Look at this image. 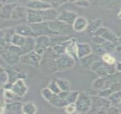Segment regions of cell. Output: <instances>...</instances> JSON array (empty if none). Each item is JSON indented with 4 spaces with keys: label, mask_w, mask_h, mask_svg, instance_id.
<instances>
[{
    "label": "cell",
    "mask_w": 121,
    "mask_h": 114,
    "mask_svg": "<svg viewBox=\"0 0 121 114\" xmlns=\"http://www.w3.org/2000/svg\"><path fill=\"white\" fill-rule=\"evenodd\" d=\"M108 99L112 103V105L114 104V105H119L121 100V91L112 94Z\"/></svg>",
    "instance_id": "obj_34"
},
{
    "label": "cell",
    "mask_w": 121,
    "mask_h": 114,
    "mask_svg": "<svg viewBox=\"0 0 121 114\" xmlns=\"http://www.w3.org/2000/svg\"><path fill=\"white\" fill-rule=\"evenodd\" d=\"M65 113L67 114H73L77 111L76 106L75 103H71L67 105V106L64 107Z\"/></svg>",
    "instance_id": "obj_38"
},
{
    "label": "cell",
    "mask_w": 121,
    "mask_h": 114,
    "mask_svg": "<svg viewBox=\"0 0 121 114\" xmlns=\"http://www.w3.org/2000/svg\"><path fill=\"white\" fill-rule=\"evenodd\" d=\"M107 84V78L106 77H99L98 78L93 82L91 87L93 90L96 91H100L106 88Z\"/></svg>",
    "instance_id": "obj_26"
},
{
    "label": "cell",
    "mask_w": 121,
    "mask_h": 114,
    "mask_svg": "<svg viewBox=\"0 0 121 114\" xmlns=\"http://www.w3.org/2000/svg\"><path fill=\"white\" fill-rule=\"evenodd\" d=\"M102 25H103L102 19L99 18H96L89 23L86 30L89 33L93 34V35L98 29L102 27Z\"/></svg>",
    "instance_id": "obj_25"
},
{
    "label": "cell",
    "mask_w": 121,
    "mask_h": 114,
    "mask_svg": "<svg viewBox=\"0 0 121 114\" xmlns=\"http://www.w3.org/2000/svg\"><path fill=\"white\" fill-rule=\"evenodd\" d=\"M18 5L16 2L4 4L1 1L0 7V17L3 20H10L12 19V13L15 7Z\"/></svg>",
    "instance_id": "obj_10"
},
{
    "label": "cell",
    "mask_w": 121,
    "mask_h": 114,
    "mask_svg": "<svg viewBox=\"0 0 121 114\" xmlns=\"http://www.w3.org/2000/svg\"><path fill=\"white\" fill-rule=\"evenodd\" d=\"M73 4L76 6L82 8H88L91 6V2L89 1H74Z\"/></svg>",
    "instance_id": "obj_37"
},
{
    "label": "cell",
    "mask_w": 121,
    "mask_h": 114,
    "mask_svg": "<svg viewBox=\"0 0 121 114\" xmlns=\"http://www.w3.org/2000/svg\"><path fill=\"white\" fill-rule=\"evenodd\" d=\"M73 114H83L81 113V112H78V111H76V112L75 113H74Z\"/></svg>",
    "instance_id": "obj_43"
},
{
    "label": "cell",
    "mask_w": 121,
    "mask_h": 114,
    "mask_svg": "<svg viewBox=\"0 0 121 114\" xmlns=\"http://www.w3.org/2000/svg\"><path fill=\"white\" fill-rule=\"evenodd\" d=\"M10 90L18 96L22 98L27 93L28 88L23 79H19L12 84Z\"/></svg>",
    "instance_id": "obj_17"
},
{
    "label": "cell",
    "mask_w": 121,
    "mask_h": 114,
    "mask_svg": "<svg viewBox=\"0 0 121 114\" xmlns=\"http://www.w3.org/2000/svg\"><path fill=\"white\" fill-rule=\"evenodd\" d=\"M78 16V15L77 13L73 12V11L65 10H63L60 13H59L57 19L63 21L65 23H67L72 26L76 19Z\"/></svg>",
    "instance_id": "obj_19"
},
{
    "label": "cell",
    "mask_w": 121,
    "mask_h": 114,
    "mask_svg": "<svg viewBox=\"0 0 121 114\" xmlns=\"http://www.w3.org/2000/svg\"><path fill=\"white\" fill-rule=\"evenodd\" d=\"M95 55V54H94ZM94 55L93 54V53L92 54H91L90 55L87 56V57L83 58L80 59L78 62H79L81 66H82V67L84 68H88V67H91V64H92L95 61L97 60H93L94 59L95 57H94Z\"/></svg>",
    "instance_id": "obj_32"
},
{
    "label": "cell",
    "mask_w": 121,
    "mask_h": 114,
    "mask_svg": "<svg viewBox=\"0 0 121 114\" xmlns=\"http://www.w3.org/2000/svg\"><path fill=\"white\" fill-rule=\"evenodd\" d=\"M92 42L95 46H102L106 43L107 41L100 36H93L92 38Z\"/></svg>",
    "instance_id": "obj_36"
},
{
    "label": "cell",
    "mask_w": 121,
    "mask_h": 114,
    "mask_svg": "<svg viewBox=\"0 0 121 114\" xmlns=\"http://www.w3.org/2000/svg\"><path fill=\"white\" fill-rule=\"evenodd\" d=\"M115 68L117 71L121 73V61H117L115 63Z\"/></svg>",
    "instance_id": "obj_41"
},
{
    "label": "cell",
    "mask_w": 121,
    "mask_h": 114,
    "mask_svg": "<svg viewBox=\"0 0 121 114\" xmlns=\"http://www.w3.org/2000/svg\"><path fill=\"white\" fill-rule=\"evenodd\" d=\"M107 114H121V111L116 105H111L107 109Z\"/></svg>",
    "instance_id": "obj_39"
},
{
    "label": "cell",
    "mask_w": 121,
    "mask_h": 114,
    "mask_svg": "<svg viewBox=\"0 0 121 114\" xmlns=\"http://www.w3.org/2000/svg\"><path fill=\"white\" fill-rule=\"evenodd\" d=\"M56 59L49 58H43L40 64V68L44 74L46 75H52L55 73L58 72L59 69L57 67Z\"/></svg>",
    "instance_id": "obj_8"
},
{
    "label": "cell",
    "mask_w": 121,
    "mask_h": 114,
    "mask_svg": "<svg viewBox=\"0 0 121 114\" xmlns=\"http://www.w3.org/2000/svg\"><path fill=\"white\" fill-rule=\"evenodd\" d=\"M89 23L87 18L84 16H78L72 25V28L74 32L80 33L86 30Z\"/></svg>",
    "instance_id": "obj_20"
},
{
    "label": "cell",
    "mask_w": 121,
    "mask_h": 114,
    "mask_svg": "<svg viewBox=\"0 0 121 114\" xmlns=\"http://www.w3.org/2000/svg\"><path fill=\"white\" fill-rule=\"evenodd\" d=\"M27 9L26 6L18 4L13 10L12 13V19L13 20H19L27 17Z\"/></svg>",
    "instance_id": "obj_22"
},
{
    "label": "cell",
    "mask_w": 121,
    "mask_h": 114,
    "mask_svg": "<svg viewBox=\"0 0 121 114\" xmlns=\"http://www.w3.org/2000/svg\"><path fill=\"white\" fill-rule=\"evenodd\" d=\"M50 47H51L50 36H40L36 38L34 51L42 56L45 51Z\"/></svg>",
    "instance_id": "obj_7"
},
{
    "label": "cell",
    "mask_w": 121,
    "mask_h": 114,
    "mask_svg": "<svg viewBox=\"0 0 121 114\" xmlns=\"http://www.w3.org/2000/svg\"><path fill=\"white\" fill-rule=\"evenodd\" d=\"M47 87L52 92H53L54 94H57V95H58V94H59L61 92V90L59 88L58 85L56 83L55 79L51 81Z\"/></svg>",
    "instance_id": "obj_35"
},
{
    "label": "cell",
    "mask_w": 121,
    "mask_h": 114,
    "mask_svg": "<svg viewBox=\"0 0 121 114\" xmlns=\"http://www.w3.org/2000/svg\"><path fill=\"white\" fill-rule=\"evenodd\" d=\"M117 17L119 18V19H121V10H120V11H119V13H118Z\"/></svg>",
    "instance_id": "obj_42"
},
{
    "label": "cell",
    "mask_w": 121,
    "mask_h": 114,
    "mask_svg": "<svg viewBox=\"0 0 121 114\" xmlns=\"http://www.w3.org/2000/svg\"><path fill=\"white\" fill-rule=\"evenodd\" d=\"M114 45L115 49H116V51L118 53H121V36H118L117 41Z\"/></svg>",
    "instance_id": "obj_40"
},
{
    "label": "cell",
    "mask_w": 121,
    "mask_h": 114,
    "mask_svg": "<svg viewBox=\"0 0 121 114\" xmlns=\"http://www.w3.org/2000/svg\"><path fill=\"white\" fill-rule=\"evenodd\" d=\"M26 41V38L21 36L20 35H18L17 34H15L11 38L10 43L13 45H14V46L22 48L25 45Z\"/></svg>",
    "instance_id": "obj_28"
},
{
    "label": "cell",
    "mask_w": 121,
    "mask_h": 114,
    "mask_svg": "<svg viewBox=\"0 0 121 114\" xmlns=\"http://www.w3.org/2000/svg\"><path fill=\"white\" fill-rule=\"evenodd\" d=\"M22 105H23V104L19 101L9 103L6 104L5 109L9 111H11V112L19 111L22 109Z\"/></svg>",
    "instance_id": "obj_31"
},
{
    "label": "cell",
    "mask_w": 121,
    "mask_h": 114,
    "mask_svg": "<svg viewBox=\"0 0 121 114\" xmlns=\"http://www.w3.org/2000/svg\"><path fill=\"white\" fill-rule=\"evenodd\" d=\"M119 105H121V102H120V103H119Z\"/></svg>",
    "instance_id": "obj_44"
},
{
    "label": "cell",
    "mask_w": 121,
    "mask_h": 114,
    "mask_svg": "<svg viewBox=\"0 0 121 114\" xmlns=\"http://www.w3.org/2000/svg\"><path fill=\"white\" fill-rule=\"evenodd\" d=\"M15 34L25 38H36V36L30 25L20 24L14 27Z\"/></svg>",
    "instance_id": "obj_16"
},
{
    "label": "cell",
    "mask_w": 121,
    "mask_h": 114,
    "mask_svg": "<svg viewBox=\"0 0 121 114\" xmlns=\"http://www.w3.org/2000/svg\"><path fill=\"white\" fill-rule=\"evenodd\" d=\"M77 111L86 114L91 111L92 107V99L87 92H79L78 98L75 102Z\"/></svg>",
    "instance_id": "obj_4"
},
{
    "label": "cell",
    "mask_w": 121,
    "mask_h": 114,
    "mask_svg": "<svg viewBox=\"0 0 121 114\" xmlns=\"http://www.w3.org/2000/svg\"><path fill=\"white\" fill-rule=\"evenodd\" d=\"M99 6L106 10H114L121 6V2L118 1H101L99 2Z\"/></svg>",
    "instance_id": "obj_24"
},
{
    "label": "cell",
    "mask_w": 121,
    "mask_h": 114,
    "mask_svg": "<svg viewBox=\"0 0 121 114\" xmlns=\"http://www.w3.org/2000/svg\"><path fill=\"white\" fill-rule=\"evenodd\" d=\"M65 46V54L74 59L76 62H78L77 55V43L74 38H71L64 42Z\"/></svg>",
    "instance_id": "obj_14"
},
{
    "label": "cell",
    "mask_w": 121,
    "mask_h": 114,
    "mask_svg": "<svg viewBox=\"0 0 121 114\" xmlns=\"http://www.w3.org/2000/svg\"><path fill=\"white\" fill-rule=\"evenodd\" d=\"M22 111L23 114H35L37 108L33 102H29L23 104Z\"/></svg>",
    "instance_id": "obj_30"
},
{
    "label": "cell",
    "mask_w": 121,
    "mask_h": 114,
    "mask_svg": "<svg viewBox=\"0 0 121 114\" xmlns=\"http://www.w3.org/2000/svg\"><path fill=\"white\" fill-rule=\"evenodd\" d=\"M101 60L103 62L108 64H110V65H115V63L117 62L115 57L112 56L110 53H106L101 56Z\"/></svg>",
    "instance_id": "obj_33"
},
{
    "label": "cell",
    "mask_w": 121,
    "mask_h": 114,
    "mask_svg": "<svg viewBox=\"0 0 121 114\" xmlns=\"http://www.w3.org/2000/svg\"><path fill=\"white\" fill-rule=\"evenodd\" d=\"M79 92L76 91L61 92L57 95V99L53 106L58 108L65 107L71 103H75L78 98Z\"/></svg>",
    "instance_id": "obj_3"
},
{
    "label": "cell",
    "mask_w": 121,
    "mask_h": 114,
    "mask_svg": "<svg viewBox=\"0 0 121 114\" xmlns=\"http://www.w3.org/2000/svg\"><path fill=\"white\" fill-rule=\"evenodd\" d=\"M93 53V49L87 43H77V55L78 59L90 55Z\"/></svg>",
    "instance_id": "obj_21"
},
{
    "label": "cell",
    "mask_w": 121,
    "mask_h": 114,
    "mask_svg": "<svg viewBox=\"0 0 121 114\" xmlns=\"http://www.w3.org/2000/svg\"><path fill=\"white\" fill-rule=\"evenodd\" d=\"M41 94L42 96L44 98V99L52 105L55 103L57 98V95L52 92L48 87L42 89L41 91Z\"/></svg>",
    "instance_id": "obj_23"
},
{
    "label": "cell",
    "mask_w": 121,
    "mask_h": 114,
    "mask_svg": "<svg viewBox=\"0 0 121 114\" xmlns=\"http://www.w3.org/2000/svg\"><path fill=\"white\" fill-rule=\"evenodd\" d=\"M93 36H100L107 42L115 44L118 38V36L109 28L106 27H101L94 34Z\"/></svg>",
    "instance_id": "obj_13"
},
{
    "label": "cell",
    "mask_w": 121,
    "mask_h": 114,
    "mask_svg": "<svg viewBox=\"0 0 121 114\" xmlns=\"http://www.w3.org/2000/svg\"><path fill=\"white\" fill-rule=\"evenodd\" d=\"M47 23L50 30L56 35H67L73 31L72 25L58 19L50 21Z\"/></svg>",
    "instance_id": "obj_5"
},
{
    "label": "cell",
    "mask_w": 121,
    "mask_h": 114,
    "mask_svg": "<svg viewBox=\"0 0 121 114\" xmlns=\"http://www.w3.org/2000/svg\"><path fill=\"white\" fill-rule=\"evenodd\" d=\"M42 60V56L37 54L34 51L30 52L21 57V63L36 68H40V64Z\"/></svg>",
    "instance_id": "obj_6"
},
{
    "label": "cell",
    "mask_w": 121,
    "mask_h": 114,
    "mask_svg": "<svg viewBox=\"0 0 121 114\" xmlns=\"http://www.w3.org/2000/svg\"><path fill=\"white\" fill-rule=\"evenodd\" d=\"M55 80L61 92L71 91V84L68 80L62 78H56Z\"/></svg>",
    "instance_id": "obj_27"
},
{
    "label": "cell",
    "mask_w": 121,
    "mask_h": 114,
    "mask_svg": "<svg viewBox=\"0 0 121 114\" xmlns=\"http://www.w3.org/2000/svg\"><path fill=\"white\" fill-rule=\"evenodd\" d=\"M90 70L101 77H107L114 75L117 72L115 65L105 63L102 60H97L91 64Z\"/></svg>",
    "instance_id": "obj_2"
},
{
    "label": "cell",
    "mask_w": 121,
    "mask_h": 114,
    "mask_svg": "<svg viewBox=\"0 0 121 114\" xmlns=\"http://www.w3.org/2000/svg\"><path fill=\"white\" fill-rule=\"evenodd\" d=\"M120 9H121V8H120Z\"/></svg>",
    "instance_id": "obj_45"
},
{
    "label": "cell",
    "mask_w": 121,
    "mask_h": 114,
    "mask_svg": "<svg viewBox=\"0 0 121 114\" xmlns=\"http://www.w3.org/2000/svg\"><path fill=\"white\" fill-rule=\"evenodd\" d=\"M59 14L55 8L40 10L27 9L26 20L29 24L48 22L57 19Z\"/></svg>",
    "instance_id": "obj_1"
},
{
    "label": "cell",
    "mask_w": 121,
    "mask_h": 114,
    "mask_svg": "<svg viewBox=\"0 0 121 114\" xmlns=\"http://www.w3.org/2000/svg\"><path fill=\"white\" fill-rule=\"evenodd\" d=\"M36 36V38L40 36H51L56 35L54 32L51 30L48 25L47 22L35 23V24H29Z\"/></svg>",
    "instance_id": "obj_11"
},
{
    "label": "cell",
    "mask_w": 121,
    "mask_h": 114,
    "mask_svg": "<svg viewBox=\"0 0 121 114\" xmlns=\"http://www.w3.org/2000/svg\"><path fill=\"white\" fill-rule=\"evenodd\" d=\"M92 99V109L93 108L95 111L99 110V109H108V108L112 105V103L108 98L96 96L93 97Z\"/></svg>",
    "instance_id": "obj_15"
},
{
    "label": "cell",
    "mask_w": 121,
    "mask_h": 114,
    "mask_svg": "<svg viewBox=\"0 0 121 114\" xmlns=\"http://www.w3.org/2000/svg\"><path fill=\"white\" fill-rule=\"evenodd\" d=\"M1 57L8 65L14 66L21 62L20 56L6 49H1Z\"/></svg>",
    "instance_id": "obj_12"
},
{
    "label": "cell",
    "mask_w": 121,
    "mask_h": 114,
    "mask_svg": "<svg viewBox=\"0 0 121 114\" xmlns=\"http://www.w3.org/2000/svg\"><path fill=\"white\" fill-rule=\"evenodd\" d=\"M4 101L9 100V103H12L14 102H18L21 99L20 96H18L14 92H13L10 90H4Z\"/></svg>",
    "instance_id": "obj_29"
},
{
    "label": "cell",
    "mask_w": 121,
    "mask_h": 114,
    "mask_svg": "<svg viewBox=\"0 0 121 114\" xmlns=\"http://www.w3.org/2000/svg\"><path fill=\"white\" fill-rule=\"evenodd\" d=\"M56 60L59 71L71 69L74 67L76 62L73 58L67 54L60 55Z\"/></svg>",
    "instance_id": "obj_9"
},
{
    "label": "cell",
    "mask_w": 121,
    "mask_h": 114,
    "mask_svg": "<svg viewBox=\"0 0 121 114\" xmlns=\"http://www.w3.org/2000/svg\"><path fill=\"white\" fill-rule=\"evenodd\" d=\"M27 9L31 10H46L53 8L50 2L43 1H30L27 2L26 5Z\"/></svg>",
    "instance_id": "obj_18"
}]
</instances>
